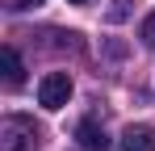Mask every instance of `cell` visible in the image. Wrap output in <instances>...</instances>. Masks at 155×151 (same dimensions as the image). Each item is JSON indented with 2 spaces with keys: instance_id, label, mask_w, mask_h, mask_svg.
<instances>
[{
  "instance_id": "8992f818",
  "label": "cell",
  "mask_w": 155,
  "mask_h": 151,
  "mask_svg": "<svg viewBox=\"0 0 155 151\" xmlns=\"http://www.w3.org/2000/svg\"><path fill=\"white\" fill-rule=\"evenodd\" d=\"M138 38L155 50V13H147V21H143V29H138Z\"/></svg>"
},
{
  "instance_id": "277c9868",
  "label": "cell",
  "mask_w": 155,
  "mask_h": 151,
  "mask_svg": "<svg viewBox=\"0 0 155 151\" xmlns=\"http://www.w3.org/2000/svg\"><path fill=\"white\" fill-rule=\"evenodd\" d=\"M76 139H80V147H84V151H109V134H105L97 122H80Z\"/></svg>"
},
{
  "instance_id": "9c48e42d",
  "label": "cell",
  "mask_w": 155,
  "mask_h": 151,
  "mask_svg": "<svg viewBox=\"0 0 155 151\" xmlns=\"http://www.w3.org/2000/svg\"><path fill=\"white\" fill-rule=\"evenodd\" d=\"M71 4H92V0H71Z\"/></svg>"
},
{
  "instance_id": "5b68a950",
  "label": "cell",
  "mask_w": 155,
  "mask_h": 151,
  "mask_svg": "<svg viewBox=\"0 0 155 151\" xmlns=\"http://www.w3.org/2000/svg\"><path fill=\"white\" fill-rule=\"evenodd\" d=\"M0 59H4V84H8V88H17V84L25 80V63H21V55H17L13 46H4Z\"/></svg>"
},
{
  "instance_id": "52a82bcc",
  "label": "cell",
  "mask_w": 155,
  "mask_h": 151,
  "mask_svg": "<svg viewBox=\"0 0 155 151\" xmlns=\"http://www.w3.org/2000/svg\"><path fill=\"white\" fill-rule=\"evenodd\" d=\"M13 13H25V8H38V4H46V0H4Z\"/></svg>"
},
{
  "instance_id": "ba28073f",
  "label": "cell",
  "mask_w": 155,
  "mask_h": 151,
  "mask_svg": "<svg viewBox=\"0 0 155 151\" xmlns=\"http://www.w3.org/2000/svg\"><path fill=\"white\" fill-rule=\"evenodd\" d=\"M130 13V0H113V8H109V21H122Z\"/></svg>"
},
{
  "instance_id": "7a4b0ae2",
  "label": "cell",
  "mask_w": 155,
  "mask_h": 151,
  "mask_svg": "<svg viewBox=\"0 0 155 151\" xmlns=\"http://www.w3.org/2000/svg\"><path fill=\"white\" fill-rule=\"evenodd\" d=\"M67 101H71V76L67 72H46L38 80V105H42V109L54 113V109H63Z\"/></svg>"
},
{
  "instance_id": "3957f363",
  "label": "cell",
  "mask_w": 155,
  "mask_h": 151,
  "mask_svg": "<svg viewBox=\"0 0 155 151\" xmlns=\"http://www.w3.org/2000/svg\"><path fill=\"white\" fill-rule=\"evenodd\" d=\"M122 151H155V126H126Z\"/></svg>"
},
{
  "instance_id": "6da1fadb",
  "label": "cell",
  "mask_w": 155,
  "mask_h": 151,
  "mask_svg": "<svg viewBox=\"0 0 155 151\" xmlns=\"http://www.w3.org/2000/svg\"><path fill=\"white\" fill-rule=\"evenodd\" d=\"M42 130L34 126V118L25 113H8L0 122V151H38Z\"/></svg>"
}]
</instances>
